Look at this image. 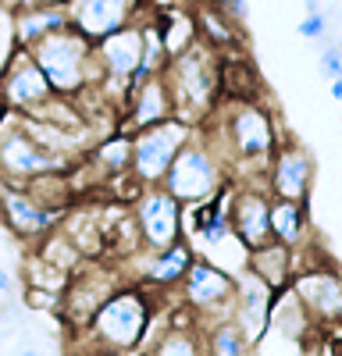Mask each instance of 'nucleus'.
<instances>
[{
	"instance_id": "nucleus-25",
	"label": "nucleus",
	"mask_w": 342,
	"mask_h": 356,
	"mask_svg": "<svg viewBox=\"0 0 342 356\" xmlns=\"http://www.w3.org/2000/svg\"><path fill=\"white\" fill-rule=\"evenodd\" d=\"M161 339L154 346H142V353H157V356H196L204 353V335H200V324H179L171 317V324L164 332H157Z\"/></svg>"
},
{
	"instance_id": "nucleus-28",
	"label": "nucleus",
	"mask_w": 342,
	"mask_h": 356,
	"mask_svg": "<svg viewBox=\"0 0 342 356\" xmlns=\"http://www.w3.org/2000/svg\"><path fill=\"white\" fill-rule=\"evenodd\" d=\"M161 33V47H164V57H175L182 54L186 47H193L200 36H196V18L186 15V11H168L157 25Z\"/></svg>"
},
{
	"instance_id": "nucleus-17",
	"label": "nucleus",
	"mask_w": 342,
	"mask_h": 356,
	"mask_svg": "<svg viewBox=\"0 0 342 356\" xmlns=\"http://www.w3.org/2000/svg\"><path fill=\"white\" fill-rule=\"evenodd\" d=\"M236 296H232V321H236V328L246 335L250 349L261 346L264 339V328H268V303H271V292L261 278H256L253 271H236Z\"/></svg>"
},
{
	"instance_id": "nucleus-1",
	"label": "nucleus",
	"mask_w": 342,
	"mask_h": 356,
	"mask_svg": "<svg viewBox=\"0 0 342 356\" xmlns=\"http://www.w3.org/2000/svg\"><path fill=\"white\" fill-rule=\"evenodd\" d=\"M218 54L204 40H196L182 54L164 61V82L171 89V107L175 118H182L186 125H196L211 118V111L221 100V82H218Z\"/></svg>"
},
{
	"instance_id": "nucleus-16",
	"label": "nucleus",
	"mask_w": 342,
	"mask_h": 356,
	"mask_svg": "<svg viewBox=\"0 0 342 356\" xmlns=\"http://www.w3.org/2000/svg\"><path fill=\"white\" fill-rule=\"evenodd\" d=\"M142 0H68V25L75 33H82L90 43L111 36L114 29H122L129 22H136Z\"/></svg>"
},
{
	"instance_id": "nucleus-10",
	"label": "nucleus",
	"mask_w": 342,
	"mask_h": 356,
	"mask_svg": "<svg viewBox=\"0 0 342 356\" xmlns=\"http://www.w3.org/2000/svg\"><path fill=\"white\" fill-rule=\"evenodd\" d=\"M93 57H97V68H100L97 89H104V97L111 93L114 86H122L129 93V79H132V72L142 61V25L129 22L122 29H114L111 36L97 40L93 43Z\"/></svg>"
},
{
	"instance_id": "nucleus-34",
	"label": "nucleus",
	"mask_w": 342,
	"mask_h": 356,
	"mask_svg": "<svg viewBox=\"0 0 342 356\" xmlns=\"http://www.w3.org/2000/svg\"><path fill=\"white\" fill-rule=\"evenodd\" d=\"M36 4H61V8H65L68 0H36Z\"/></svg>"
},
{
	"instance_id": "nucleus-19",
	"label": "nucleus",
	"mask_w": 342,
	"mask_h": 356,
	"mask_svg": "<svg viewBox=\"0 0 342 356\" xmlns=\"http://www.w3.org/2000/svg\"><path fill=\"white\" fill-rule=\"evenodd\" d=\"M125 107H129V125L132 129L157 125V122H164V118L175 114V107H171V89L164 82V72H154L150 79H142L139 86H132Z\"/></svg>"
},
{
	"instance_id": "nucleus-11",
	"label": "nucleus",
	"mask_w": 342,
	"mask_h": 356,
	"mask_svg": "<svg viewBox=\"0 0 342 356\" xmlns=\"http://www.w3.org/2000/svg\"><path fill=\"white\" fill-rule=\"evenodd\" d=\"M289 289L300 296V303L310 310L318 324H339L342 321V282L335 264H296L289 278Z\"/></svg>"
},
{
	"instance_id": "nucleus-23",
	"label": "nucleus",
	"mask_w": 342,
	"mask_h": 356,
	"mask_svg": "<svg viewBox=\"0 0 342 356\" xmlns=\"http://www.w3.org/2000/svg\"><path fill=\"white\" fill-rule=\"evenodd\" d=\"M268 225H271V239L285 243V246H307L310 235V203H296V200H275L268 207Z\"/></svg>"
},
{
	"instance_id": "nucleus-7",
	"label": "nucleus",
	"mask_w": 342,
	"mask_h": 356,
	"mask_svg": "<svg viewBox=\"0 0 342 356\" xmlns=\"http://www.w3.org/2000/svg\"><path fill=\"white\" fill-rule=\"evenodd\" d=\"M72 164L75 161L43 150V146L18 125L15 114L0 125V178H8V182L25 186L28 178H36L43 171H68Z\"/></svg>"
},
{
	"instance_id": "nucleus-20",
	"label": "nucleus",
	"mask_w": 342,
	"mask_h": 356,
	"mask_svg": "<svg viewBox=\"0 0 342 356\" xmlns=\"http://www.w3.org/2000/svg\"><path fill=\"white\" fill-rule=\"evenodd\" d=\"M142 250H147V246H142ZM189 264H193V246L175 239V243H168L161 250H147V260H139V267H142L139 278L147 282L150 289L168 292V289H175L182 282Z\"/></svg>"
},
{
	"instance_id": "nucleus-29",
	"label": "nucleus",
	"mask_w": 342,
	"mask_h": 356,
	"mask_svg": "<svg viewBox=\"0 0 342 356\" xmlns=\"http://www.w3.org/2000/svg\"><path fill=\"white\" fill-rule=\"evenodd\" d=\"M68 278H72V271H61V267L40 260L36 253L25 257V289H43V292H57V296H61L68 289Z\"/></svg>"
},
{
	"instance_id": "nucleus-5",
	"label": "nucleus",
	"mask_w": 342,
	"mask_h": 356,
	"mask_svg": "<svg viewBox=\"0 0 342 356\" xmlns=\"http://www.w3.org/2000/svg\"><path fill=\"white\" fill-rule=\"evenodd\" d=\"M193 136V125H186L182 118H164L157 125L136 129L132 132V157H129V178L136 186H161V178L171 164V157L179 154V146Z\"/></svg>"
},
{
	"instance_id": "nucleus-33",
	"label": "nucleus",
	"mask_w": 342,
	"mask_h": 356,
	"mask_svg": "<svg viewBox=\"0 0 342 356\" xmlns=\"http://www.w3.org/2000/svg\"><path fill=\"white\" fill-rule=\"evenodd\" d=\"M8 118H11V111H8V104H4V97H0V125H4V122H8Z\"/></svg>"
},
{
	"instance_id": "nucleus-24",
	"label": "nucleus",
	"mask_w": 342,
	"mask_h": 356,
	"mask_svg": "<svg viewBox=\"0 0 342 356\" xmlns=\"http://www.w3.org/2000/svg\"><path fill=\"white\" fill-rule=\"evenodd\" d=\"M129 157H132V132H114V136H104L93 146L90 168L100 171L104 182H114V178L129 175Z\"/></svg>"
},
{
	"instance_id": "nucleus-4",
	"label": "nucleus",
	"mask_w": 342,
	"mask_h": 356,
	"mask_svg": "<svg viewBox=\"0 0 342 356\" xmlns=\"http://www.w3.org/2000/svg\"><path fill=\"white\" fill-rule=\"evenodd\" d=\"M228 178L232 175H228L221 154L211 146V139L193 125V136L179 146V154L171 157L161 186L179 203H204L228 182Z\"/></svg>"
},
{
	"instance_id": "nucleus-12",
	"label": "nucleus",
	"mask_w": 342,
	"mask_h": 356,
	"mask_svg": "<svg viewBox=\"0 0 342 356\" xmlns=\"http://www.w3.org/2000/svg\"><path fill=\"white\" fill-rule=\"evenodd\" d=\"M310 186H314L310 150L296 139H278L271 157H268V193L275 200L310 203Z\"/></svg>"
},
{
	"instance_id": "nucleus-27",
	"label": "nucleus",
	"mask_w": 342,
	"mask_h": 356,
	"mask_svg": "<svg viewBox=\"0 0 342 356\" xmlns=\"http://www.w3.org/2000/svg\"><path fill=\"white\" fill-rule=\"evenodd\" d=\"M200 335H204V353H214V356H243V353H253L250 342H246V335L236 328L232 317L207 324Z\"/></svg>"
},
{
	"instance_id": "nucleus-26",
	"label": "nucleus",
	"mask_w": 342,
	"mask_h": 356,
	"mask_svg": "<svg viewBox=\"0 0 342 356\" xmlns=\"http://www.w3.org/2000/svg\"><path fill=\"white\" fill-rule=\"evenodd\" d=\"M36 257H40V260H47V264H54V267H61V271H75V267L86 260V257L79 253V246L72 243V235H68L61 225H54L50 232H43V235H40Z\"/></svg>"
},
{
	"instance_id": "nucleus-3",
	"label": "nucleus",
	"mask_w": 342,
	"mask_h": 356,
	"mask_svg": "<svg viewBox=\"0 0 342 356\" xmlns=\"http://www.w3.org/2000/svg\"><path fill=\"white\" fill-rule=\"evenodd\" d=\"M33 61L40 65L47 86L54 89V97H79L86 89H93L100 79L97 57H93V43L86 40L75 29H57V33L43 36L40 43L28 47Z\"/></svg>"
},
{
	"instance_id": "nucleus-22",
	"label": "nucleus",
	"mask_w": 342,
	"mask_h": 356,
	"mask_svg": "<svg viewBox=\"0 0 342 356\" xmlns=\"http://www.w3.org/2000/svg\"><path fill=\"white\" fill-rule=\"evenodd\" d=\"M246 271H253L268 289H282V285H289L296 271V250L278 239H268L261 246L246 250Z\"/></svg>"
},
{
	"instance_id": "nucleus-18",
	"label": "nucleus",
	"mask_w": 342,
	"mask_h": 356,
	"mask_svg": "<svg viewBox=\"0 0 342 356\" xmlns=\"http://www.w3.org/2000/svg\"><path fill=\"white\" fill-rule=\"evenodd\" d=\"M318 328H321V324L310 317V310L300 303V296H296L289 285H282V289L271 292L268 328H264V332H275V335H282V339L296 342V349H307Z\"/></svg>"
},
{
	"instance_id": "nucleus-32",
	"label": "nucleus",
	"mask_w": 342,
	"mask_h": 356,
	"mask_svg": "<svg viewBox=\"0 0 342 356\" xmlns=\"http://www.w3.org/2000/svg\"><path fill=\"white\" fill-rule=\"evenodd\" d=\"M328 93L332 100H342V79H328Z\"/></svg>"
},
{
	"instance_id": "nucleus-8",
	"label": "nucleus",
	"mask_w": 342,
	"mask_h": 356,
	"mask_svg": "<svg viewBox=\"0 0 342 356\" xmlns=\"http://www.w3.org/2000/svg\"><path fill=\"white\" fill-rule=\"evenodd\" d=\"M111 289H118V275H114L111 267H100L97 257H86L72 271L68 289L61 292V310L57 314L65 317V324L72 332H82Z\"/></svg>"
},
{
	"instance_id": "nucleus-13",
	"label": "nucleus",
	"mask_w": 342,
	"mask_h": 356,
	"mask_svg": "<svg viewBox=\"0 0 342 356\" xmlns=\"http://www.w3.org/2000/svg\"><path fill=\"white\" fill-rule=\"evenodd\" d=\"M0 97H4L11 114H33L54 97V89L47 86L40 65L25 47H15L4 72H0Z\"/></svg>"
},
{
	"instance_id": "nucleus-14",
	"label": "nucleus",
	"mask_w": 342,
	"mask_h": 356,
	"mask_svg": "<svg viewBox=\"0 0 342 356\" xmlns=\"http://www.w3.org/2000/svg\"><path fill=\"white\" fill-rule=\"evenodd\" d=\"M61 221H65L61 214L47 211L43 203H36L28 196V189L22 182L0 178V225H8L18 239H40L43 232H50Z\"/></svg>"
},
{
	"instance_id": "nucleus-31",
	"label": "nucleus",
	"mask_w": 342,
	"mask_h": 356,
	"mask_svg": "<svg viewBox=\"0 0 342 356\" xmlns=\"http://www.w3.org/2000/svg\"><path fill=\"white\" fill-rule=\"evenodd\" d=\"M18 292V282H15V275L8 271V267H0V296H15Z\"/></svg>"
},
{
	"instance_id": "nucleus-30",
	"label": "nucleus",
	"mask_w": 342,
	"mask_h": 356,
	"mask_svg": "<svg viewBox=\"0 0 342 356\" xmlns=\"http://www.w3.org/2000/svg\"><path fill=\"white\" fill-rule=\"evenodd\" d=\"M321 75L325 79H342V50L335 47V40H328L321 47Z\"/></svg>"
},
{
	"instance_id": "nucleus-2",
	"label": "nucleus",
	"mask_w": 342,
	"mask_h": 356,
	"mask_svg": "<svg viewBox=\"0 0 342 356\" xmlns=\"http://www.w3.org/2000/svg\"><path fill=\"white\" fill-rule=\"evenodd\" d=\"M154 324V292L150 285H118L104 296V303L90 317L86 332L100 349L136 353L147 346Z\"/></svg>"
},
{
	"instance_id": "nucleus-21",
	"label": "nucleus",
	"mask_w": 342,
	"mask_h": 356,
	"mask_svg": "<svg viewBox=\"0 0 342 356\" xmlns=\"http://www.w3.org/2000/svg\"><path fill=\"white\" fill-rule=\"evenodd\" d=\"M15 22V47H33L43 36L57 33V29H68V11L61 4H36V0H22L11 15Z\"/></svg>"
},
{
	"instance_id": "nucleus-9",
	"label": "nucleus",
	"mask_w": 342,
	"mask_h": 356,
	"mask_svg": "<svg viewBox=\"0 0 342 356\" xmlns=\"http://www.w3.org/2000/svg\"><path fill=\"white\" fill-rule=\"evenodd\" d=\"M132 221L147 250H161L182 239V203L164 186H142L132 207Z\"/></svg>"
},
{
	"instance_id": "nucleus-15",
	"label": "nucleus",
	"mask_w": 342,
	"mask_h": 356,
	"mask_svg": "<svg viewBox=\"0 0 342 356\" xmlns=\"http://www.w3.org/2000/svg\"><path fill=\"white\" fill-rule=\"evenodd\" d=\"M268 207H271V193L261 186H232V196H228V225H232V235L246 246H261L271 239V225H268Z\"/></svg>"
},
{
	"instance_id": "nucleus-6",
	"label": "nucleus",
	"mask_w": 342,
	"mask_h": 356,
	"mask_svg": "<svg viewBox=\"0 0 342 356\" xmlns=\"http://www.w3.org/2000/svg\"><path fill=\"white\" fill-rule=\"evenodd\" d=\"M175 289L182 292L186 307L196 314L200 332H204L207 324H214V321L232 317L236 278L228 275L221 264H214V260H207V257H204V260L193 257V264L186 267V275H182V282H179Z\"/></svg>"
}]
</instances>
